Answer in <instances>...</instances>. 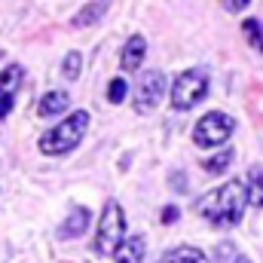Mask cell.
<instances>
[{"instance_id": "cell-1", "label": "cell", "mask_w": 263, "mask_h": 263, "mask_svg": "<svg viewBox=\"0 0 263 263\" xmlns=\"http://www.w3.org/2000/svg\"><path fill=\"white\" fill-rule=\"evenodd\" d=\"M245 205H248V196H245V184L239 178L220 184L217 190L199 196L196 202V211L211 223V227H236L245 214Z\"/></svg>"}, {"instance_id": "cell-2", "label": "cell", "mask_w": 263, "mask_h": 263, "mask_svg": "<svg viewBox=\"0 0 263 263\" xmlns=\"http://www.w3.org/2000/svg\"><path fill=\"white\" fill-rule=\"evenodd\" d=\"M86 129H89V114H86V110H73V114L65 117L55 129H49L40 138V153H46V156H62L67 150H73V147L83 141Z\"/></svg>"}, {"instance_id": "cell-3", "label": "cell", "mask_w": 263, "mask_h": 263, "mask_svg": "<svg viewBox=\"0 0 263 263\" xmlns=\"http://www.w3.org/2000/svg\"><path fill=\"white\" fill-rule=\"evenodd\" d=\"M123 239H126V214H123V205L117 199H107V205L101 211V220H98V233H95L92 251L95 254H114Z\"/></svg>"}, {"instance_id": "cell-4", "label": "cell", "mask_w": 263, "mask_h": 263, "mask_svg": "<svg viewBox=\"0 0 263 263\" xmlns=\"http://www.w3.org/2000/svg\"><path fill=\"white\" fill-rule=\"evenodd\" d=\"M205 95H208V77L199 67L178 73L172 83V107L175 110H193Z\"/></svg>"}, {"instance_id": "cell-5", "label": "cell", "mask_w": 263, "mask_h": 263, "mask_svg": "<svg viewBox=\"0 0 263 263\" xmlns=\"http://www.w3.org/2000/svg\"><path fill=\"white\" fill-rule=\"evenodd\" d=\"M236 129V120L223 110H208L205 117H199L196 129H193V144L208 150V147H223L227 138Z\"/></svg>"}, {"instance_id": "cell-6", "label": "cell", "mask_w": 263, "mask_h": 263, "mask_svg": "<svg viewBox=\"0 0 263 263\" xmlns=\"http://www.w3.org/2000/svg\"><path fill=\"white\" fill-rule=\"evenodd\" d=\"M168 92V80L162 70H144V77L138 80L135 89V110L138 114H150Z\"/></svg>"}, {"instance_id": "cell-7", "label": "cell", "mask_w": 263, "mask_h": 263, "mask_svg": "<svg viewBox=\"0 0 263 263\" xmlns=\"http://www.w3.org/2000/svg\"><path fill=\"white\" fill-rule=\"evenodd\" d=\"M22 67L18 65H9L0 70V120L3 117H9V110H12V101H15V89H18V83H22Z\"/></svg>"}, {"instance_id": "cell-8", "label": "cell", "mask_w": 263, "mask_h": 263, "mask_svg": "<svg viewBox=\"0 0 263 263\" xmlns=\"http://www.w3.org/2000/svg\"><path fill=\"white\" fill-rule=\"evenodd\" d=\"M89 223H92V214H89V208H73L70 214H67V220L59 227V236L62 239H80L86 230H89Z\"/></svg>"}, {"instance_id": "cell-9", "label": "cell", "mask_w": 263, "mask_h": 263, "mask_svg": "<svg viewBox=\"0 0 263 263\" xmlns=\"http://www.w3.org/2000/svg\"><path fill=\"white\" fill-rule=\"evenodd\" d=\"M144 55H147V40L141 37V34H135V37H129V43L123 46V55H120V65H123V70H138V67L144 65Z\"/></svg>"}, {"instance_id": "cell-10", "label": "cell", "mask_w": 263, "mask_h": 263, "mask_svg": "<svg viewBox=\"0 0 263 263\" xmlns=\"http://www.w3.org/2000/svg\"><path fill=\"white\" fill-rule=\"evenodd\" d=\"M144 251H147L144 236H126L120 242V248L114 251V260L117 263H141L144 260Z\"/></svg>"}, {"instance_id": "cell-11", "label": "cell", "mask_w": 263, "mask_h": 263, "mask_svg": "<svg viewBox=\"0 0 263 263\" xmlns=\"http://www.w3.org/2000/svg\"><path fill=\"white\" fill-rule=\"evenodd\" d=\"M67 107H70V95L62 92V89H52V92H46V95L40 98L37 114L46 120V117H59V114H65Z\"/></svg>"}, {"instance_id": "cell-12", "label": "cell", "mask_w": 263, "mask_h": 263, "mask_svg": "<svg viewBox=\"0 0 263 263\" xmlns=\"http://www.w3.org/2000/svg\"><path fill=\"white\" fill-rule=\"evenodd\" d=\"M245 196L251 208H263V165H251L245 178Z\"/></svg>"}, {"instance_id": "cell-13", "label": "cell", "mask_w": 263, "mask_h": 263, "mask_svg": "<svg viewBox=\"0 0 263 263\" xmlns=\"http://www.w3.org/2000/svg\"><path fill=\"white\" fill-rule=\"evenodd\" d=\"M159 263H208V257L193 248V245H178V248H172V251H165Z\"/></svg>"}, {"instance_id": "cell-14", "label": "cell", "mask_w": 263, "mask_h": 263, "mask_svg": "<svg viewBox=\"0 0 263 263\" xmlns=\"http://www.w3.org/2000/svg\"><path fill=\"white\" fill-rule=\"evenodd\" d=\"M214 260L217 263H248V257L236 248V242H220L214 248Z\"/></svg>"}, {"instance_id": "cell-15", "label": "cell", "mask_w": 263, "mask_h": 263, "mask_svg": "<svg viewBox=\"0 0 263 263\" xmlns=\"http://www.w3.org/2000/svg\"><path fill=\"white\" fill-rule=\"evenodd\" d=\"M242 34L248 37V43H251L257 52H263V22L260 18H245V22H242Z\"/></svg>"}, {"instance_id": "cell-16", "label": "cell", "mask_w": 263, "mask_h": 263, "mask_svg": "<svg viewBox=\"0 0 263 263\" xmlns=\"http://www.w3.org/2000/svg\"><path fill=\"white\" fill-rule=\"evenodd\" d=\"M101 15H104V3H98V6H86V9H80V12H77V18H73V28H86V25L98 22Z\"/></svg>"}, {"instance_id": "cell-17", "label": "cell", "mask_w": 263, "mask_h": 263, "mask_svg": "<svg viewBox=\"0 0 263 263\" xmlns=\"http://www.w3.org/2000/svg\"><path fill=\"white\" fill-rule=\"evenodd\" d=\"M230 162H233V153H230V150H223L220 156H211V159H205L202 165H205V172H208V175H223V172L230 168Z\"/></svg>"}, {"instance_id": "cell-18", "label": "cell", "mask_w": 263, "mask_h": 263, "mask_svg": "<svg viewBox=\"0 0 263 263\" xmlns=\"http://www.w3.org/2000/svg\"><path fill=\"white\" fill-rule=\"evenodd\" d=\"M126 95H129L126 80H123V77H114V80H110V86H107V101H110V104H123V101H126Z\"/></svg>"}, {"instance_id": "cell-19", "label": "cell", "mask_w": 263, "mask_h": 263, "mask_svg": "<svg viewBox=\"0 0 263 263\" xmlns=\"http://www.w3.org/2000/svg\"><path fill=\"white\" fill-rule=\"evenodd\" d=\"M80 65H83L80 52H67L65 62H62V73H65L67 80H77V77H80Z\"/></svg>"}, {"instance_id": "cell-20", "label": "cell", "mask_w": 263, "mask_h": 263, "mask_svg": "<svg viewBox=\"0 0 263 263\" xmlns=\"http://www.w3.org/2000/svg\"><path fill=\"white\" fill-rule=\"evenodd\" d=\"M178 214H181V211H178L175 205H168V208H162V223H175V220H178Z\"/></svg>"}, {"instance_id": "cell-21", "label": "cell", "mask_w": 263, "mask_h": 263, "mask_svg": "<svg viewBox=\"0 0 263 263\" xmlns=\"http://www.w3.org/2000/svg\"><path fill=\"white\" fill-rule=\"evenodd\" d=\"M248 3H251V0H223V6H227L230 12H242Z\"/></svg>"}, {"instance_id": "cell-22", "label": "cell", "mask_w": 263, "mask_h": 263, "mask_svg": "<svg viewBox=\"0 0 263 263\" xmlns=\"http://www.w3.org/2000/svg\"><path fill=\"white\" fill-rule=\"evenodd\" d=\"M172 181H175V187H178V193H184V175H175Z\"/></svg>"}]
</instances>
